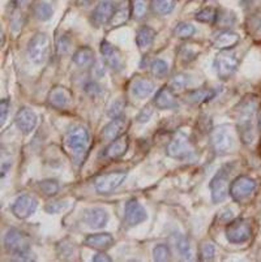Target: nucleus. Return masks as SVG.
<instances>
[{
	"instance_id": "f257e3e1",
	"label": "nucleus",
	"mask_w": 261,
	"mask_h": 262,
	"mask_svg": "<svg viewBox=\"0 0 261 262\" xmlns=\"http://www.w3.org/2000/svg\"><path fill=\"white\" fill-rule=\"evenodd\" d=\"M256 110H257V102L255 98L244 99L236 110V125L244 144H251L255 139L253 120H255Z\"/></svg>"
},
{
	"instance_id": "f03ea898",
	"label": "nucleus",
	"mask_w": 261,
	"mask_h": 262,
	"mask_svg": "<svg viewBox=\"0 0 261 262\" xmlns=\"http://www.w3.org/2000/svg\"><path fill=\"white\" fill-rule=\"evenodd\" d=\"M64 142H66V146L73 153L76 159L83 158L90 144L89 132L86 128L80 127V125L73 127L67 132Z\"/></svg>"
},
{
	"instance_id": "7ed1b4c3",
	"label": "nucleus",
	"mask_w": 261,
	"mask_h": 262,
	"mask_svg": "<svg viewBox=\"0 0 261 262\" xmlns=\"http://www.w3.org/2000/svg\"><path fill=\"white\" fill-rule=\"evenodd\" d=\"M50 39L45 33H37L28 43V56L34 64H43L49 58Z\"/></svg>"
},
{
	"instance_id": "20e7f679",
	"label": "nucleus",
	"mask_w": 261,
	"mask_h": 262,
	"mask_svg": "<svg viewBox=\"0 0 261 262\" xmlns=\"http://www.w3.org/2000/svg\"><path fill=\"white\" fill-rule=\"evenodd\" d=\"M226 239L231 244H243L248 242L252 235V228L248 221L246 219H236L234 222L229 223L226 227Z\"/></svg>"
},
{
	"instance_id": "39448f33",
	"label": "nucleus",
	"mask_w": 261,
	"mask_h": 262,
	"mask_svg": "<svg viewBox=\"0 0 261 262\" xmlns=\"http://www.w3.org/2000/svg\"><path fill=\"white\" fill-rule=\"evenodd\" d=\"M239 60L236 58V55L230 51H222L217 55V58L214 60V68L217 76L221 80H227L235 73L236 68H238Z\"/></svg>"
},
{
	"instance_id": "423d86ee",
	"label": "nucleus",
	"mask_w": 261,
	"mask_h": 262,
	"mask_svg": "<svg viewBox=\"0 0 261 262\" xmlns=\"http://www.w3.org/2000/svg\"><path fill=\"white\" fill-rule=\"evenodd\" d=\"M212 145L213 149L217 154L224 156L230 153L234 147V137L229 127L222 125V127L215 128L212 133Z\"/></svg>"
},
{
	"instance_id": "0eeeda50",
	"label": "nucleus",
	"mask_w": 261,
	"mask_h": 262,
	"mask_svg": "<svg viewBox=\"0 0 261 262\" xmlns=\"http://www.w3.org/2000/svg\"><path fill=\"white\" fill-rule=\"evenodd\" d=\"M4 247L11 254L30 251V240L24 232L11 228L4 235Z\"/></svg>"
},
{
	"instance_id": "6e6552de",
	"label": "nucleus",
	"mask_w": 261,
	"mask_h": 262,
	"mask_svg": "<svg viewBox=\"0 0 261 262\" xmlns=\"http://www.w3.org/2000/svg\"><path fill=\"white\" fill-rule=\"evenodd\" d=\"M209 187L210 192H212V200L214 204H219V202L225 201V199L230 193L229 171H226V168L219 170L218 172L215 173L214 178L212 179Z\"/></svg>"
},
{
	"instance_id": "1a4fd4ad",
	"label": "nucleus",
	"mask_w": 261,
	"mask_h": 262,
	"mask_svg": "<svg viewBox=\"0 0 261 262\" xmlns=\"http://www.w3.org/2000/svg\"><path fill=\"white\" fill-rule=\"evenodd\" d=\"M256 189V182L248 176H239L230 185V196L242 202L252 194Z\"/></svg>"
},
{
	"instance_id": "9d476101",
	"label": "nucleus",
	"mask_w": 261,
	"mask_h": 262,
	"mask_svg": "<svg viewBox=\"0 0 261 262\" xmlns=\"http://www.w3.org/2000/svg\"><path fill=\"white\" fill-rule=\"evenodd\" d=\"M127 178L126 171H112V172L106 173L101 179H98L95 183V190L99 194H110L114 192L116 188L121 187Z\"/></svg>"
},
{
	"instance_id": "9b49d317",
	"label": "nucleus",
	"mask_w": 261,
	"mask_h": 262,
	"mask_svg": "<svg viewBox=\"0 0 261 262\" xmlns=\"http://www.w3.org/2000/svg\"><path fill=\"white\" fill-rule=\"evenodd\" d=\"M38 201L30 194H21L12 204V213L18 219H28L35 213Z\"/></svg>"
},
{
	"instance_id": "f8f14e48",
	"label": "nucleus",
	"mask_w": 261,
	"mask_h": 262,
	"mask_svg": "<svg viewBox=\"0 0 261 262\" xmlns=\"http://www.w3.org/2000/svg\"><path fill=\"white\" fill-rule=\"evenodd\" d=\"M148 219L147 210L137 200H129L124 208V223L128 227H135Z\"/></svg>"
},
{
	"instance_id": "ddd939ff",
	"label": "nucleus",
	"mask_w": 261,
	"mask_h": 262,
	"mask_svg": "<svg viewBox=\"0 0 261 262\" xmlns=\"http://www.w3.org/2000/svg\"><path fill=\"white\" fill-rule=\"evenodd\" d=\"M166 154L170 158L174 159H184L188 158L193 154V147L191 142L184 137V136H179L176 139L172 140L169 145H167Z\"/></svg>"
},
{
	"instance_id": "4468645a",
	"label": "nucleus",
	"mask_w": 261,
	"mask_h": 262,
	"mask_svg": "<svg viewBox=\"0 0 261 262\" xmlns=\"http://www.w3.org/2000/svg\"><path fill=\"white\" fill-rule=\"evenodd\" d=\"M116 9L114 0H102L92 13V23L94 24L97 28L102 25H106L110 24L112 16H114V12Z\"/></svg>"
},
{
	"instance_id": "2eb2a0df",
	"label": "nucleus",
	"mask_w": 261,
	"mask_h": 262,
	"mask_svg": "<svg viewBox=\"0 0 261 262\" xmlns=\"http://www.w3.org/2000/svg\"><path fill=\"white\" fill-rule=\"evenodd\" d=\"M37 114L29 107H21L18 113L16 114V118H14V123L24 135L32 133L34 128L37 127Z\"/></svg>"
},
{
	"instance_id": "dca6fc26",
	"label": "nucleus",
	"mask_w": 261,
	"mask_h": 262,
	"mask_svg": "<svg viewBox=\"0 0 261 262\" xmlns=\"http://www.w3.org/2000/svg\"><path fill=\"white\" fill-rule=\"evenodd\" d=\"M83 221L88 227L93 230H101L109 222V213L102 208L85 209L83 213Z\"/></svg>"
},
{
	"instance_id": "f3484780",
	"label": "nucleus",
	"mask_w": 261,
	"mask_h": 262,
	"mask_svg": "<svg viewBox=\"0 0 261 262\" xmlns=\"http://www.w3.org/2000/svg\"><path fill=\"white\" fill-rule=\"evenodd\" d=\"M101 54H102L104 60L106 61V64L111 70L121 71L123 68V58H122L121 51L107 40H104L101 43Z\"/></svg>"
},
{
	"instance_id": "a211bd4d",
	"label": "nucleus",
	"mask_w": 261,
	"mask_h": 262,
	"mask_svg": "<svg viewBox=\"0 0 261 262\" xmlns=\"http://www.w3.org/2000/svg\"><path fill=\"white\" fill-rule=\"evenodd\" d=\"M129 146V139L127 135H122L121 137L115 139L106 149L104 150V153L101 154V157H104L105 159H109V161H114V159H118L121 157H123L127 153Z\"/></svg>"
},
{
	"instance_id": "6ab92c4d",
	"label": "nucleus",
	"mask_w": 261,
	"mask_h": 262,
	"mask_svg": "<svg viewBox=\"0 0 261 262\" xmlns=\"http://www.w3.org/2000/svg\"><path fill=\"white\" fill-rule=\"evenodd\" d=\"M49 103L50 106L57 110H63L71 104L72 102V93L67 88L56 86L49 93Z\"/></svg>"
},
{
	"instance_id": "aec40b11",
	"label": "nucleus",
	"mask_w": 261,
	"mask_h": 262,
	"mask_svg": "<svg viewBox=\"0 0 261 262\" xmlns=\"http://www.w3.org/2000/svg\"><path fill=\"white\" fill-rule=\"evenodd\" d=\"M84 244L86 247L93 248V249H98V251H106V249L111 248L112 244H114V237L109 232L93 233V235H89V236L86 237Z\"/></svg>"
},
{
	"instance_id": "412c9836",
	"label": "nucleus",
	"mask_w": 261,
	"mask_h": 262,
	"mask_svg": "<svg viewBox=\"0 0 261 262\" xmlns=\"http://www.w3.org/2000/svg\"><path fill=\"white\" fill-rule=\"evenodd\" d=\"M127 121L126 119L122 116V118H115L114 120L110 121L106 127L102 129V139L106 140V141H114L115 139H118L123 135V130L126 129Z\"/></svg>"
},
{
	"instance_id": "4be33fe9",
	"label": "nucleus",
	"mask_w": 261,
	"mask_h": 262,
	"mask_svg": "<svg viewBox=\"0 0 261 262\" xmlns=\"http://www.w3.org/2000/svg\"><path fill=\"white\" fill-rule=\"evenodd\" d=\"M154 104L157 108L159 110H171L178 107V102H176L175 95L172 92L171 88H162L159 92L157 93L154 98Z\"/></svg>"
},
{
	"instance_id": "5701e85b",
	"label": "nucleus",
	"mask_w": 261,
	"mask_h": 262,
	"mask_svg": "<svg viewBox=\"0 0 261 262\" xmlns=\"http://www.w3.org/2000/svg\"><path fill=\"white\" fill-rule=\"evenodd\" d=\"M239 42V35L231 30H222L214 37L213 46L217 50H229Z\"/></svg>"
},
{
	"instance_id": "b1692460",
	"label": "nucleus",
	"mask_w": 261,
	"mask_h": 262,
	"mask_svg": "<svg viewBox=\"0 0 261 262\" xmlns=\"http://www.w3.org/2000/svg\"><path fill=\"white\" fill-rule=\"evenodd\" d=\"M154 89V84L148 78H136L132 84V94L140 99L148 98Z\"/></svg>"
},
{
	"instance_id": "393cba45",
	"label": "nucleus",
	"mask_w": 261,
	"mask_h": 262,
	"mask_svg": "<svg viewBox=\"0 0 261 262\" xmlns=\"http://www.w3.org/2000/svg\"><path fill=\"white\" fill-rule=\"evenodd\" d=\"M155 30L150 26H141L136 34V43L141 50H148L155 39Z\"/></svg>"
},
{
	"instance_id": "a878e982",
	"label": "nucleus",
	"mask_w": 261,
	"mask_h": 262,
	"mask_svg": "<svg viewBox=\"0 0 261 262\" xmlns=\"http://www.w3.org/2000/svg\"><path fill=\"white\" fill-rule=\"evenodd\" d=\"M131 8H129V4L127 2H123L121 6L116 7L114 12V16H112L111 21H110V25L112 28H118V26L124 25L127 21L129 20V16H131Z\"/></svg>"
},
{
	"instance_id": "bb28decb",
	"label": "nucleus",
	"mask_w": 261,
	"mask_h": 262,
	"mask_svg": "<svg viewBox=\"0 0 261 262\" xmlns=\"http://www.w3.org/2000/svg\"><path fill=\"white\" fill-rule=\"evenodd\" d=\"M94 51L90 47H80L73 54V63L78 67H89L94 63Z\"/></svg>"
},
{
	"instance_id": "cd10ccee",
	"label": "nucleus",
	"mask_w": 261,
	"mask_h": 262,
	"mask_svg": "<svg viewBox=\"0 0 261 262\" xmlns=\"http://www.w3.org/2000/svg\"><path fill=\"white\" fill-rule=\"evenodd\" d=\"M215 92L213 89H198L193 90V92L188 93L187 95V101L191 102V103H204V102L210 101V99L214 98Z\"/></svg>"
},
{
	"instance_id": "c85d7f7f",
	"label": "nucleus",
	"mask_w": 261,
	"mask_h": 262,
	"mask_svg": "<svg viewBox=\"0 0 261 262\" xmlns=\"http://www.w3.org/2000/svg\"><path fill=\"white\" fill-rule=\"evenodd\" d=\"M54 15V8L49 2L41 0L34 7V16L39 21H49Z\"/></svg>"
},
{
	"instance_id": "c756f323",
	"label": "nucleus",
	"mask_w": 261,
	"mask_h": 262,
	"mask_svg": "<svg viewBox=\"0 0 261 262\" xmlns=\"http://www.w3.org/2000/svg\"><path fill=\"white\" fill-rule=\"evenodd\" d=\"M176 0H152V8L158 15H170L175 8Z\"/></svg>"
},
{
	"instance_id": "7c9ffc66",
	"label": "nucleus",
	"mask_w": 261,
	"mask_h": 262,
	"mask_svg": "<svg viewBox=\"0 0 261 262\" xmlns=\"http://www.w3.org/2000/svg\"><path fill=\"white\" fill-rule=\"evenodd\" d=\"M175 247L178 249L179 254L183 259L186 261H190L192 259V249H191V244L190 242L186 239L184 236H179L178 239L175 240Z\"/></svg>"
},
{
	"instance_id": "2f4dec72",
	"label": "nucleus",
	"mask_w": 261,
	"mask_h": 262,
	"mask_svg": "<svg viewBox=\"0 0 261 262\" xmlns=\"http://www.w3.org/2000/svg\"><path fill=\"white\" fill-rule=\"evenodd\" d=\"M196 33L195 26L191 25L188 23H180L175 26L174 29V35L182 39H187V38H191Z\"/></svg>"
},
{
	"instance_id": "473e14b6",
	"label": "nucleus",
	"mask_w": 261,
	"mask_h": 262,
	"mask_svg": "<svg viewBox=\"0 0 261 262\" xmlns=\"http://www.w3.org/2000/svg\"><path fill=\"white\" fill-rule=\"evenodd\" d=\"M153 258L154 261L164 262L169 261L171 258V251H170L169 245L166 244H158L153 249Z\"/></svg>"
},
{
	"instance_id": "72a5a7b5",
	"label": "nucleus",
	"mask_w": 261,
	"mask_h": 262,
	"mask_svg": "<svg viewBox=\"0 0 261 262\" xmlns=\"http://www.w3.org/2000/svg\"><path fill=\"white\" fill-rule=\"evenodd\" d=\"M217 17H218V12L214 8H204L196 13V20L205 24H213L217 21Z\"/></svg>"
},
{
	"instance_id": "f704fd0d",
	"label": "nucleus",
	"mask_w": 261,
	"mask_h": 262,
	"mask_svg": "<svg viewBox=\"0 0 261 262\" xmlns=\"http://www.w3.org/2000/svg\"><path fill=\"white\" fill-rule=\"evenodd\" d=\"M150 71H152V75L154 77L164 78L169 73V64L165 60H162V59H157L150 66Z\"/></svg>"
},
{
	"instance_id": "c9c22d12",
	"label": "nucleus",
	"mask_w": 261,
	"mask_h": 262,
	"mask_svg": "<svg viewBox=\"0 0 261 262\" xmlns=\"http://www.w3.org/2000/svg\"><path fill=\"white\" fill-rule=\"evenodd\" d=\"M39 189L46 196H55L59 192V183L54 179H45V180L39 182Z\"/></svg>"
},
{
	"instance_id": "e433bc0d",
	"label": "nucleus",
	"mask_w": 261,
	"mask_h": 262,
	"mask_svg": "<svg viewBox=\"0 0 261 262\" xmlns=\"http://www.w3.org/2000/svg\"><path fill=\"white\" fill-rule=\"evenodd\" d=\"M190 84V76L186 73H178L171 80V88L174 90H183L187 85Z\"/></svg>"
},
{
	"instance_id": "4c0bfd02",
	"label": "nucleus",
	"mask_w": 261,
	"mask_h": 262,
	"mask_svg": "<svg viewBox=\"0 0 261 262\" xmlns=\"http://www.w3.org/2000/svg\"><path fill=\"white\" fill-rule=\"evenodd\" d=\"M215 247L212 243H204L200 249V259L201 261H212L214 258Z\"/></svg>"
},
{
	"instance_id": "58836bf2",
	"label": "nucleus",
	"mask_w": 261,
	"mask_h": 262,
	"mask_svg": "<svg viewBox=\"0 0 261 262\" xmlns=\"http://www.w3.org/2000/svg\"><path fill=\"white\" fill-rule=\"evenodd\" d=\"M148 11L147 0H135L132 6V15L136 18H143Z\"/></svg>"
},
{
	"instance_id": "ea45409f",
	"label": "nucleus",
	"mask_w": 261,
	"mask_h": 262,
	"mask_svg": "<svg viewBox=\"0 0 261 262\" xmlns=\"http://www.w3.org/2000/svg\"><path fill=\"white\" fill-rule=\"evenodd\" d=\"M71 39H69L68 37H66V35H62V37L57 39L56 43L57 54L61 55V56H64V55L68 54L69 50H71Z\"/></svg>"
},
{
	"instance_id": "a19ab883",
	"label": "nucleus",
	"mask_w": 261,
	"mask_h": 262,
	"mask_svg": "<svg viewBox=\"0 0 261 262\" xmlns=\"http://www.w3.org/2000/svg\"><path fill=\"white\" fill-rule=\"evenodd\" d=\"M123 110H124V102L122 101V99H118V101L112 102L111 107H110L109 115L111 116L112 119L122 118V115H123Z\"/></svg>"
},
{
	"instance_id": "79ce46f5",
	"label": "nucleus",
	"mask_w": 261,
	"mask_h": 262,
	"mask_svg": "<svg viewBox=\"0 0 261 262\" xmlns=\"http://www.w3.org/2000/svg\"><path fill=\"white\" fill-rule=\"evenodd\" d=\"M67 206H68L67 201L51 202V204H50L49 206L46 208V211L50 214H57V213H61V211H63Z\"/></svg>"
},
{
	"instance_id": "37998d69",
	"label": "nucleus",
	"mask_w": 261,
	"mask_h": 262,
	"mask_svg": "<svg viewBox=\"0 0 261 262\" xmlns=\"http://www.w3.org/2000/svg\"><path fill=\"white\" fill-rule=\"evenodd\" d=\"M12 259L13 261H35V257L30 251H25L20 252V253L12 254Z\"/></svg>"
},
{
	"instance_id": "c03bdc74",
	"label": "nucleus",
	"mask_w": 261,
	"mask_h": 262,
	"mask_svg": "<svg viewBox=\"0 0 261 262\" xmlns=\"http://www.w3.org/2000/svg\"><path fill=\"white\" fill-rule=\"evenodd\" d=\"M85 92L95 98V97H98V95L102 93V88H101L97 82H89V84L85 86Z\"/></svg>"
},
{
	"instance_id": "a18cd8bd",
	"label": "nucleus",
	"mask_w": 261,
	"mask_h": 262,
	"mask_svg": "<svg viewBox=\"0 0 261 262\" xmlns=\"http://www.w3.org/2000/svg\"><path fill=\"white\" fill-rule=\"evenodd\" d=\"M9 107H11V103H9V101L7 98L3 99L2 103H0V113H2V118H0V120H2V125H4V123H6L7 114H8Z\"/></svg>"
},
{
	"instance_id": "49530a36",
	"label": "nucleus",
	"mask_w": 261,
	"mask_h": 262,
	"mask_svg": "<svg viewBox=\"0 0 261 262\" xmlns=\"http://www.w3.org/2000/svg\"><path fill=\"white\" fill-rule=\"evenodd\" d=\"M150 116H152V110H150V107H145L138 114L137 121H140V123H147V121H149Z\"/></svg>"
},
{
	"instance_id": "de8ad7c7",
	"label": "nucleus",
	"mask_w": 261,
	"mask_h": 262,
	"mask_svg": "<svg viewBox=\"0 0 261 262\" xmlns=\"http://www.w3.org/2000/svg\"><path fill=\"white\" fill-rule=\"evenodd\" d=\"M93 261L94 262H111L112 259H111V257L109 256V254H106L104 252V253H97V254H94V256H93Z\"/></svg>"
},
{
	"instance_id": "09e8293b",
	"label": "nucleus",
	"mask_w": 261,
	"mask_h": 262,
	"mask_svg": "<svg viewBox=\"0 0 261 262\" xmlns=\"http://www.w3.org/2000/svg\"><path fill=\"white\" fill-rule=\"evenodd\" d=\"M11 162H6L4 161L3 162V168H2V176H4L7 173V171L9 170V168H11Z\"/></svg>"
},
{
	"instance_id": "8fccbe9b",
	"label": "nucleus",
	"mask_w": 261,
	"mask_h": 262,
	"mask_svg": "<svg viewBox=\"0 0 261 262\" xmlns=\"http://www.w3.org/2000/svg\"><path fill=\"white\" fill-rule=\"evenodd\" d=\"M13 3L16 7H23L26 3H29V0H13Z\"/></svg>"
},
{
	"instance_id": "3c124183",
	"label": "nucleus",
	"mask_w": 261,
	"mask_h": 262,
	"mask_svg": "<svg viewBox=\"0 0 261 262\" xmlns=\"http://www.w3.org/2000/svg\"><path fill=\"white\" fill-rule=\"evenodd\" d=\"M258 128L261 129V113H260V115H258Z\"/></svg>"
}]
</instances>
